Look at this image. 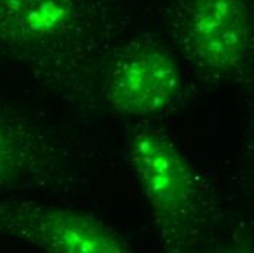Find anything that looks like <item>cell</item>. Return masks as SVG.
Listing matches in <instances>:
<instances>
[{
  "label": "cell",
  "mask_w": 254,
  "mask_h": 253,
  "mask_svg": "<svg viewBox=\"0 0 254 253\" xmlns=\"http://www.w3.org/2000/svg\"><path fill=\"white\" fill-rule=\"evenodd\" d=\"M186 37L193 56L216 72L237 69L249 50L246 0H190Z\"/></svg>",
  "instance_id": "obj_1"
},
{
  "label": "cell",
  "mask_w": 254,
  "mask_h": 253,
  "mask_svg": "<svg viewBox=\"0 0 254 253\" xmlns=\"http://www.w3.org/2000/svg\"><path fill=\"white\" fill-rule=\"evenodd\" d=\"M180 74L174 57L162 49L143 47L131 53L110 82V102L127 116H151L177 98Z\"/></svg>",
  "instance_id": "obj_2"
},
{
  "label": "cell",
  "mask_w": 254,
  "mask_h": 253,
  "mask_svg": "<svg viewBox=\"0 0 254 253\" xmlns=\"http://www.w3.org/2000/svg\"><path fill=\"white\" fill-rule=\"evenodd\" d=\"M131 160L153 211L167 221L184 215L193 201V178L176 147L158 133L143 130L134 136Z\"/></svg>",
  "instance_id": "obj_3"
},
{
  "label": "cell",
  "mask_w": 254,
  "mask_h": 253,
  "mask_svg": "<svg viewBox=\"0 0 254 253\" xmlns=\"http://www.w3.org/2000/svg\"><path fill=\"white\" fill-rule=\"evenodd\" d=\"M25 237L59 253H123L127 243L95 218L72 209L43 206L26 214Z\"/></svg>",
  "instance_id": "obj_4"
},
{
  "label": "cell",
  "mask_w": 254,
  "mask_h": 253,
  "mask_svg": "<svg viewBox=\"0 0 254 253\" xmlns=\"http://www.w3.org/2000/svg\"><path fill=\"white\" fill-rule=\"evenodd\" d=\"M73 0H0V41L32 46L72 25Z\"/></svg>",
  "instance_id": "obj_5"
},
{
  "label": "cell",
  "mask_w": 254,
  "mask_h": 253,
  "mask_svg": "<svg viewBox=\"0 0 254 253\" xmlns=\"http://www.w3.org/2000/svg\"><path fill=\"white\" fill-rule=\"evenodd\" d=\"M15 164V145L9 130L0 122V186L9 177Z\"/></svg>",
  "instance_id": "obj_6"
}]
</instances>
